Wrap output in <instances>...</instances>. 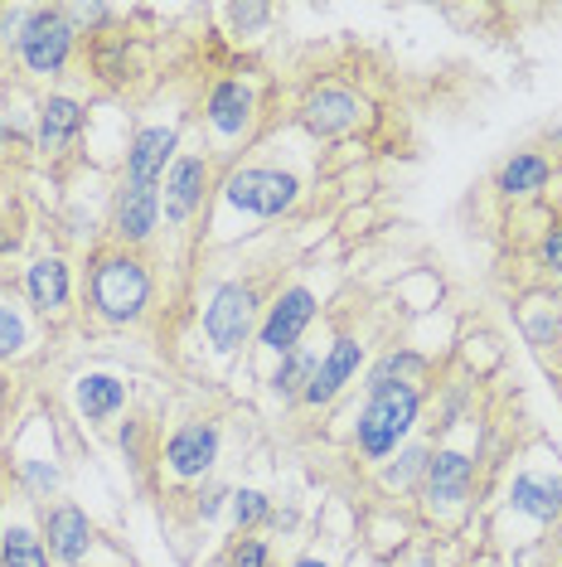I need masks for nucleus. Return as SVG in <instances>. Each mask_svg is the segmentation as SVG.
Wrapping results in <instances>:
<instances>
[{
    "mask_svg": "<svg viewBox=\"0 0 562 567\" xmlns=\"http://www.w3.org/2000/svg\"><path fill=\"white\" fill-rule=\"evenodd\" d=\"M150 272L136 252H107L97 257L93 281H87V296H93V311L112 326H136L150 306Z\"/></svg>",
    "mask_w": 562,
    "mask_h": 567,
    "instance_id": "obj_1",
    "label": "nucleus"
},
{
    "mask_svg": "<svg viewBox=\"0 0 562 567\" xmlns=\"http://www.w3.org/2000/svg\"><path fill=\"white\" fill-rule=\"evenodd\" d=\"M311 320H315V291L311 287H287L272 301V311H267L262 330H258L262 350H272V354L301 350V334L311 330Z\"/></svg>",
    "mask_w": 562,
    "mask_h": 567,
    "instance_id": "obj_6",
    "label": "nucleus"
},
{
    "mask_svg": "<svg viewBox=\"0 0 562 567\" xmlns=\"http://www.w3.org/2000/svg\"><path fill=\"white\" fill-rule=\"evenodd\" d=\"M24 291H30V301L40 306L44 316H59L63 306H69V262L63 257H40V262L30 267V277H24Z\"/></svg>",
    "mask_w": 562,
    "mask_h": 567,
    "instance_id": "obj_19",
    "label": "nucleus"
},
{
    "mask_svg": "<svg viewBox=\"0 0 562 567\" xmlns=\"http://www.w3.org/2000/svg\"><path fill=\"white\" fill-rule=\"evenodd\" d=\"M83 122H87V112H83V102H73V97H49L44 107H40V151L44 156H54V151H63L73 136L83 132Z\"/></svg>",
    "mask_w": 562,
    "mask_h": 567,
    "instance_id": "obj_18",
    "label": "nucleus"
},
{
    "mask_svg": "<svg viewBox=\"0 0 562 567\" xmlns=\"http://www.w3.org/2000/svg\"><path fill=\"white\" fill-rule=\"evenodd\" d=\"M24 481L40 489V495H49V489L59 485V471L49 466V461H24Z\"/></svg>",
    "mask_w": 562,
    "mask_h": 567,
    "instance_id": "obj_29",
    "label": "nucleus"
},
{
    "mask_svg": "<svg viewBox=\"0 0 562 567\" xmlns=\"http://www.w3.org/2000/svg\"><path fill=\"white\" fill-rule=\"evenodd\" d=\"M539 257H543V267H548V272L562 277V224H553V228H548V234H543V243H539Z\"/></svg>",
    "mask_w": 562,
    "mask_h": 567,
    "instance_id": "obj_28",
    "label": "nucleus"
},
{
    "mask_svg": "<svg viewBox=\"0 0 562 567\" xmlns=\"http://www.w3.org/2000/svg\"><path fill=\"white\" fill-rule=\"evenodd\" d=\"M509 499H514L519 514H529V519L539 524H558L562 514V475H514V485H509Z\"/></svg>",
    "mask_w": 562,
    "mask_h": 567,
    "instance_id": "obj_16",
    "label": "nucleus"
},
{
    "mask_svg": "<svg viewBox=\"0 0 562 567\" xmlns=\"http://www.w3.org/2000/svg\"><path fill=\"white\" fill-rule=\"evenodd\" d=\"M175 146H180V136H175L170 126H146V132H136L132 151H126V185L156 189L165 171L175 165Z\"/></svg>",
    "mask_w": 562,
    "mask_h": 567,
    "instance_id": "obj_8",
    "label": "nucleus"
},
{
    "mask_svg": "<svg viewBox=\"0 0 562 567\" xmlns=\"http://www.w3.org/2000/svg\"><path fill=\"white\" fill-rule=\"evenodd\" d=\"M422 412V393L413 383H383V389H368V403L360 412V427H354V442L368 461H383L398 451V442L413 432Z\"/></svg>",
    "mask_w": 562,
    "mask_h": 567,
    "instance_id": "obj_2",
    "label": "nucleus"
},
{
    "mask_svg": "<svg viewBox=\"0 0 562 567\" xmlns=\"http://www.w3.org/2000/svg\"><path fill=\"white\" fill-rule=\"evenodd\" d=\"M427 461H431V451H427V446H403V451H398V466L383 471V485L398 489V485L422 481V475H427Z\"/></svg>",
    "mask_w": 562,
    "mask_h": 567,
    "instance_id": "obj_24",
    "label": "nucleus"
},
{
    "mask_svg": "<svg viewBox=\"0 0 562 567\" xmlns=\"http://www.w3.org/2000/svg\"><path fill=\"white\" fill-rule=\"evenodd\" d=\"M73 44H79V30H73V20L63 16L59 6H40V10H30L20 24V59H24V69L30 73H59L63 63H69L73 54Z\"/></svg>",
    "mask_w": 562,
    "mask_h": 567,
    "instance_id": "obj_3",
    "label": "nucleus"
},
{
    "mask_svg": "<svg viewBox=\"0 0 562 567\" xmlns=\"http://www.w3.org/2000/svg\"><path fill=\"white\" fill-rule=\"evenodd\" d=\"M258 287H248V281H223L219 291L209 296V306H204V334L214 340V350H238L242 340L252 334L258 326Z\"/></svg>",
    "mask_w": 562,
    "mask_h": 567,
    "instance_id": "obj_5",
    "label": "nucleus"
},
{
    "mask_svg": "<svg viewBox=\"0 0 562 567\" xmlns=\"http://www.w3.org/2000/svg\"><path fill=\"white\" fill-rule=\"evenodd\" d=\"M0 151H6V117H0Z\"/></svg>",
    "mask_w": 562,
    "mask_h": 567,
    "instance_id": "obj_36",
    "label": "nucleus"
},
{
    "mask_svg": "<svg viewBox=\"0 0 562 567\" xmlns=\"http://www.w3.org/2000/svg\"><path fill=\"white\" fill-rule=\"evenodd\" d=\"M209 189V161L204 156H180L165 171V224H185L189 214L204 204Z\"/></svg>",
    "mask_w": 562,
    "mask_h": 567,
    "instance_id": "obj_10",
    "label": "nucleus"
},
{
    "mask_svg": "<svg viewBox=\"0 0 562 567\" xmlns=\"http://www.w3.org/2000/svg\"><path fill=\"white\" fill-rule=\"evenodd\" d=\"M291 567H325V563H321V558H296Z\"/></svg>",
    "mask_w": 562,
    "mask_h": 567,
    "instance_id": "obj_34",
    "label": "nucleus"
},
{
    "mask_svg": "<svg viewBox=\"0 0 562 567\" xmlns=\"http://www.w3.org/2000/svg\"><path fill=\"white\" fill-rule=\"evenodd\" d=\"M548 179H553V165H548L543 151H514V156L500 165V195L533 199L548 189Z\"/></svg>",
    "mask_w": 562,
    "mask_h": 567,
    "instance_id": "obj_17",
    "label": "nucleus"
},
{
    "mask_svg": "<svg viewBox=\"0 0 562 567\" xmlns=\"http://www.w3.org/2000/svg\"><path fill=\"white\" fill-rule=\"evenodd\" d=\"M160 224V189H140V185H122L117 199V218H112V234L122 243H146Z\"/></svg>",
    "mask_w": 562,
    "mask_h": 567,
    "instance_id": "obj_15",
    "label": "nucleus"
},
{
    "mask_svg": "<svg viewBox=\"0 0 562 567\" xmlns=\"http://www.w3.org/2000/svg\"><path fill=\"white\" fill-rule=\"evenodd\" d=\"M59 10L73 20V30H79V24H107L112 20L107 6H59Z\"/></svg>",
    "mask_w": 562,
    "mask_h": 567,
    "instance_id": "obj_30",
    "label": "nucleus"
},
{
    "mask_svg": "<svg viewBox=\"0 0 562 567\" xmlns=\"http://www.w3.org/2000/svg\"><path fill=\"white\" fill-rule=\"evenodd\" d=\"M301 122H305V132L311 136H344V132H354L360 126V97L350 93V87H315L311 97H305V107H301Z\"/></svg>",
    "mask_w": 562,
    "mask_h": 567,
    "instance_id": "obj_9",
    "label": "nucleus"
},
{
    "mask_svg": "<svg viewBox=\"0 0 562 567\" xmlns=\"http://www.w3.org/2000/svg\"><path fill=\"white\" fill-rule=\"evenodd\" d=\"M10 398H15V389H10V379L0 373V417H6V408H10Z\"/></svg>",
    "mask_w": 562,
    "mask_h": 567,
    "instance_id": "obj_33",
    "label": "nucleus"
},
{
    "mask_svg": "<svg viewBox=\"0 0 562 567\" xmlns=\"http://www.w3.org/2000/svg\"><path fill=\"white\" fill-rule=\"evenodd\" d=\"M44 544L49 558L59 563H83L87 548H93V519L79 505H54L44 509Z\"/></svg>",
    "mask_w": 562,
    "mask_h": 567,
    "instance_id": "obj_11",
    "label": "nucleus"
},
{
    "mask_svg": "<svg viewBox=\"0 0 562 567\" xmlns=\"http://www.w3.org/2000/svg\"><path fill=\"white\" fill-rule=\"evenodd\" d=\"M422 481H427L431 505H466L470 489H476V461L461 456V451H437Z\"/></svg>",
    "mask_w": 562,
    "mask_h": 567,
    "instance_id": "obj_12",
    "label": "nucleus"
},
{
    "mask_svg": "<svg viewBox=\"0 0 562 567\" xmlns=\"http://www.w3.org/2000/svg\"><path fill=\"white\" fill-rule=\"evenodd\" d=\"M219 505H223V489H209V495L199 499V519H214V514H219Z\"/></svg>",
    "mask_w": 562,
    "mask_h": 567,
    "instance_id": "obj_32",
    "label": "nucleus"
},
{
    "mask_svg": "<svg viewBox=\"0 0 562 567\" xmlns=\"http://www.w3.org/2000/svg\"><path fill=\"white\" fill-rule=\"evenodd\" d=\"M0 563L6 567H49V548L44 538H34L30 528H6L0 534Z\"/></svg>",
    "mask_w": 562,
    "mask_h": 567,
    "instance_id": "obj_22",
    "label": "nucleus"
},
{
    "mask_svg": "<svg viewBox=\"0 0 562 567\" xmlns=\"http://www.w3.org/2000/svg\"><path fill=\"white\" fill-rule=\"evenodd\" d=\"M360 364H364V344L350 340V334H344V340H335V344H330V354L321 359V369H315V379H311V389H305L301 403H311V408L330 403V398H335L344 383L360 373Z\"/></svg>",
    "mask_w": 562,
    "mask_h": 567,
    "instance_id": "obj_14",
    "label": "nucleus"
},
{
    "mask_svg": "<svg viewBox=\"0 0 562 567\" xmlns=\"http://www.w3.org/2000/svg\"><path fill=\"white\" fill-rule=\"evenodd\" d=\"M228 16H233L238 30H258V24L272 20V10H267V6H233Z\"/></svg>",
    "mask_w": 562,
    "mask_h": 567,
    "instance_id": "obj_31",
    "label": "nucleus"
},
{
    "mask_svg": "<svg viewBox=\"0 0 562 567\" xmlns=\"http://www.w3.org/2000/svg\"><path fill=\"white\" fill-rule=\"evenodd\" d=\"M219 446L223 442L214 422H185L165 442V466H170V475H180V481H204L214 471V461H219Z\"/></svg>",
    "mask_w": 562,
    "mask_h": 567,
    "instance_id": "obj_7",
    "label": "nucleus"
},
{
    "mask_svg": "<svg viewBox=\"0 0 562 567\" xmlns=\"http://www.w3.org/2000/svg\"><path fill=\"white\" fill-rule=\"evenodd\" d=\"M422 373H427V359L413 354V350H393L374 373H368V389H383V383H413L417 389Z\"/></svg>",
    "mask_w": 562,
    "mask_h": 567,
    "instance_id": "obj_23",
    "label": "nucleus"
},
{
    "mask_svg": "<svg viewBox=\"0 0 562 567\" xmlns=\"http://www.w3.org/2000/svg\"><path fill=\"white\" fill-rule=\"evenodd\" d=\"M553 534H558V538H553V544L562 548V514H558V528H553Z\"/></svg>",
    "mask_w": 562,
    "mask_h": 567,
    "instance_id": "obj_35",
    "label": "nucleus"
},
{
    "mask_svg": "<svg viewBox=\"0 0 562 567\" xmlns=\"http://www.w3.org/2000/svg\"><path fill=\"white\" fill-rule=\"evenodd\" d=\"M24 340H30V330H24V316L10 301H0V359H15L24 350Z\"/></svg>",
    "mask_w": 562,
    "mask_h": 567,
    "instance_id": "obj_25",
    "label": "nucleus"
},
{
    "mask_svg": "<svg viewBox=\"0 0 562 567\" xmlns=\"http://www.w3.org/2000/svg\"><path fill=\"white\" fill-rule=\"evenodd\" d=\"M252 107H258V97H252L248 83L238 79H223L209 87V97H204V117L219 136H242L252 126Z\"/></svg>",
    "mask_w": 562,
    "mask_h": 567,
    "instance_id": "obj_13",
    "label": "nucleus"
},
{
    "mask_svg": "<svg viewBox=\"0 0 562 567\" xmlns=\"http://www.w3.org/2000/svg\"><path fill=\"white\" fill-rule=\"evenodd\" d=\"M558 567H562V563H558Z\"/></svg>",
    "mask_w": 562,
    "mask_h": 567,
    "instance_id": "obj_37",
    "label": "nucleus"
},
{
    "mask_svg": "<svg viewBox=\"0 0 562 567\" xmlns=\"http://www.w3.org/2000/svg\"><path fill=\"white\" fill-rule=\"evenodd\" d=\"M315 369H321V359H315L311 350L281 354V364L272 373V393L281 398V403H301L305 389H311V379H315Z\"/></svg>",
    "mask_w": 562,
    "mask_h": 567,
    "instance_id": "obj_21",
    "label": "nucleus"
},
{
    "mask_svg": "<svg viewBox=\"0 0 562 567\" xmlns=\"http://www.w3.org/2000/svg\"><path fill=\"white\" fill-rule=\"evenodd\" d=\"M233 519H238V528H258L262 519H272V499H267L262 489H238L233 495Z\"/></svg>",
    "mask_w": 562,
    "mask_h": 567,
    "instance_id": "obj_26",
    "label": "nucleus"
},
{
    "mask_svg": "<svg viewBox=\"0 0 562 567\" xmlns=\"http://www.w3.org/2000/svg\"><path fill=\"white\" fill-rule=\"evenodd\" d=\"M223 199L233 204V209H248L258 218H281L301 199V179L291 171H272V165H248V171L228 175Z\"/></svg>",
    "mask_w": 562,
    "mask_h": 567,
    "instance_id": "obj_4",
    "label": "nucleus"
},
{
    "mask_svg": "<svg viewBox=\"0 0 562 567\" xmlns=\"http://www.w3.org/2000/svg\"><path fill=\"white\" fill-rule=\"evenodd\" d=\"M228 567H267V544L262 538H238L228 553Z\"/></svg>",
    "mask_w": 562,
    "mask_h": 567,
    "instance_id": "obj_27",
    "label": "nucleus"
},
{
    "mask_svg": "<svg viewBox=\"0 0 562 567\" xmlns=\"http://www.w3.org/2000/svg\"><path fill=\"white\" fill-rule=\"evenodd\" d=\"M126 408V383L117 373H83L79 379V412L87 422H107Z\"/></svg>",
    "mask_w": 562,
    "mask_h": 567,
    "instance_id": "obj_20",
    "label": "nucleus"
}]
</instances>
